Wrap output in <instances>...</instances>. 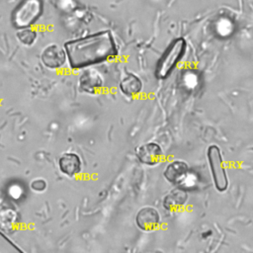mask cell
<instances>
[{
  "mask_svg": "<svg viewBox=\"0 0 253 253\" xmlns=\"http://www.w3.org/2000/svg\"><path fill=\"white\" fill-rule=\"evenodd\" d=\"M135 223L142 231H153L160 224V215L156 209L144 207L140 209L135 215Z\"/></svg>",
  "mask_w": 253,
  "mask_h": 253,
  "instance_id": "cell-6",
  "label": "cell"
},
{
  "mask_svg": "<svg viewBox=\"0 0 253 253\" xmlns=\"http://www.w3.org/2000/svg\"><path fill=\"white\" fill-rule=\"evenodd\" d=\"M188 174H189V166L186 162L182 160L172 161L166 166L163 172L165 179L169 183L177 186L182 184L187 179Z\"/></svg>",
  "mask_w": 253,
  "mask_h": 253,
  "instance_id": "cell-8",
  "label": "cell"
},
{
  "mask_svg": "<svg viewBox=\"0 0 253 253\" xmlns=\"http://www.w3.org/2000/svg\"><path fill=\"white\" fill-rule=\"evenodd\" d=\"M31 187L37 191V192H41V191H43L46 187V184L43 180H35L32 184H31Z\"/></svg>",
  "mask_w": 253,
  "mask_h": 253,
  "instance_id": "cell-14",
  "label": "cell"
},
{
  "mask_svg": "<svg viewBox=\"0 0 253 253\" xmlns=\"http://www.w3.org/2000/svg\"><path fill=\"white\" fill-rule=\"evenodd\" d=\"M67 61L72 69L101 64L118 55V47L111 31L96 32L64 43Z\"/></svg>",
  "mask_w": 253,
  "mask_h": 253,
  "instance_id": "cell-1",
  "label": "cell"
},
{
  "mask_svg": "<svg viewBox=\"0 0 253 253\" xmlns=\"http://www.w3.org/2000/svg\"><path fill=\"white\" fill-rule=\"evenodd\" d=\"M137 159L145 165L154 166L163 158V150L156 142H147L136 149Z\"/></svg>",
  "mask_w": 253,
  "mask_h": 253,
  "instance_id": "cell-7",
  "label": "cell"
},
{
  "mask_svg": "<svg viewBox=\"0 0 253 253\" xmlns=\"http://www.w3.org/2000/svg\"><path fill=\"white\" fill-rule=\"evenodd\" d=\"M120 90L127 97H134L142 90V82L139 77L128 73L120 83Z\"/></svg>",
  "mask_w": 253,
  "mask_h": 253,
  "instance_id": "cell-12",
  "label": "cell"
},
{
  "mask_svg": "<svg viewBox=\"0 0 253 253\" xmlns=\"http://www.w3.org/2000/svg\"><path fill=\"white\" fill-rule=\"evenodd\" d=\"M207 157L215 189L218 192L226 191L228 187V178L219 147L211 145L208 148Z\"/></svg>",
  "mask_w": 253,
  "mask_h": 253,
  "instance_id": "cell-4",
  "label": "cell"
},
{
  "mask_svg": "<svg viewBox=\"0 0 253 253\" xmlns=\"http://www.w3.org/2000/svg\"><path fill=\"white\" fill-rule=\"evenodd\" d=\"M43 3L42 0H21L12 14V23L15 28L32 27L42 16Z\"/></svg>",
  "mask_w": 253,
  "mask_h": 253,
  "instance_id": "cell-3",
  "label": "cell"
},
{
  "mask_svg": "<svg viewBox=\"0 0 253 253\" xmlns=\"http://www.w3.org/2000/svg\"><path fill=\"white\" fill-rule=\"evenodd\" d=\"M187 49V42L184 38H177L166 47L157 61L154 75L158 80L167 79L181 59Z\"/></svg>",
  "mask_w": 253,
  "mask_h": 253,
  "instance_id": "cell-2",
  "label": "cell"
},
{
  "mask_svg": "<svg viewBox=\"0 0 253 253\" xmlns=\"http://www.w3.org/2000/svg\"><path fill=\"white\" fill-rule=\"evenodd\" d=\"M16 37L22 44L30 46L34 44V42H36L38 34L34 29H32L31 27H28V28L18 29Z\"/></svg>",
  "mask_w": 253,
  "mask_h": 253,
  "instance_id": "cell-13",
  "label": "cell"
},
{
  "mask_svg": "<svg viewBox=\"0 0 253 253\" xmlns=\"http://www.w3.org/2000/svg\"><path fill=\"white\" fill-rule=\"evenodd\" d=\"M58 166L63 174L68 177H73L81 171V160L76 153L67 152L60 156Z\"/></svg>",
  "mask_w": 253,
  "mask_h": 253,
  "instance_id": "cell-11",
  "label": "cell"
},
{
  "mask_svg": "<svg viewBox=\"0 0 253 253\" xmlns=\"http://www.w3.org/2000/svg\"><path fill=\"white\" fill-rule=\"evenodd\" d=\"M41 59L45 67L58 69L65 64L67 56L64 47L53 43L44 47L41 54Z\"/></svg>",
  "mask_w": 253,
  "mask_h": 253,
  "instance_id": "cell-5",
  "label": "cell"
},
{
  "mask_svg": "<svg viewBox=\"0 0 253 253\" xmlns=\"http://www.w3.org/2000/svg\"><path fill=\"white\" fill-rule=\"evenodd\" d=\"M78 84L83 92L95 94L102 88L103 78L96 70L87 69L80 75Z\"/></svg>",
  "mask_w": 253,
  "mask_h": 253,
  "instance_id": "cell-9",
  "label": "cell"
},
{
  "mask_svg": "<svg viewBox=\"0 0 253 253\" xmlns=\"http://www.w3.org/2000/svg\"><path fill=\"white\" fill-rule=\"evenodd\" d=\"M188 201V193L182 188H176L169 192L163 199V207L166 211L175 212L181 210Z\"/></svg>",
  "mask_w": 253,
  "mask_h": 253,
  "instance_id": "cell-10",
  "label": "cell"
}]
</instances>
